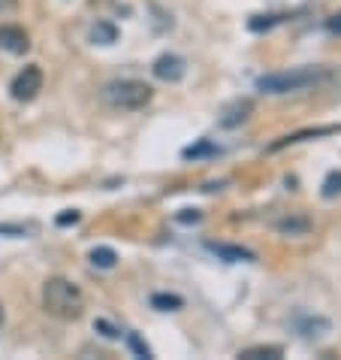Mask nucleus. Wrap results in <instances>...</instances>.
Returning <instances> with one entry per match:
<instances>
[{
    "instance_id": "obj_25",
    "label": "nucleus",
    "mask_w": 341,
    "mask_h": 360,
    "mask_svg": "<svg viewBox=\"0 0 341 360\" xmlns=\"http://www.w3.org/2000/svg\"><path fill=\"white\" fill-rule=\"evenodd\" d=\"M15 0H0V13H6V9H13Z\"/></svg>"
},
{
    "instance_id": "obj_15",
    "label": "nucleus",
    "mask_w": 341,
    "mask_h": 360,
    "mask_svg": "<svg viewBox=\"0 0 341 360\" xmlns=\"http://www.w3.org/2000/svg\"><path fill=\"white\" fill-rule=\"evenodd\" d=\"M299 330H302V336H323L329 330V321H323V318H302L299 321Z\"/></svg>"
},
{
    "instance_id": "obj_19",
    "label": "nucleus",
    "mask_w": 341,
    "mask_h": 360,
    "mask_svg": "<svg viewBox=\"0 0 341 360\" xmlns=\"http://www.w3.org/2000/svg\"><path fill=\"white\" fill-rule=\"evenodd\" d=\"M127 342H130V348H133V352H136L139 357H152V348H148V345H145L136 333H127Z\"/></svg>"
},
{
    "instance_id": "obj_9",
    "label": "nucleus",
    "mask_w": 341,
    "mask_h": 360,
    "mask_svg": "<svg viewBox=\"0 0 341 360\" xmlns=\"http://www.w3.org/2000/svg\"><path fill=\"white\" fill-rule=\"evenodd\" d=\"M208 252H215L220 261L239 264V261H254V252H248L242 245H224V243H208Z\"/></svg>"
},
{
    "instance_id": "obj_21",
    "label": "nucleus",
    "mask_w": 341,
    "mask_h": 360,
    "mask_svg": "<svg viewBox=\"0 0 341 360\" xmlns=\"http://www.w3.org/2000/svg\"><path fill=\"white\" fill-rule=\"evenodd\" d=\"M31 233V227L25 224H0V236H27Z\"/></svg>"
},
{
    "instance_id": "obj_10",
    "label": "nucleus",
    "mask_w": 341,
    "mask_h": 360,
    "mask_svg": "<svg viewBox=\"0 0 341 360\" xmlns=\"http://www.w3.org/2000/svg\"><path fill=\"white\" fill-rule=\"evenodd\" d=\"M338 127H317V131H299V134H290L284 139H278V143L269 148V152H281V148H287V146H296V143H302V139L308 136H326V134H335Z\"/></svg>"
},
{
    "instance_id": "obj_17",
    "label": "nucleus",
    "mask_w": 341,
    "mask_h": 360,
    "mask_svg": "<svg viewBox=\"0 0 341 360\" xmlns=\"http://www.w3.org/2000/svg\"><path fill=\"white\" fill-rule=\"evenodd\" d=\"M218 152V146H212L208 139H203L199 146H190V148H185V158H203V155H215Z\"/></svg>"
},
{
    "instance_id": "obj_13",
    "label": "nucleus",
    "mask_w": 341,
    "mask_h": 360,
    "mask_svg": "<svg viewBox=\"0 0 341 360\" xmlns=\"http://www.w3.org/2000/svg\"><path fill=\"white\" fill-rule=\"evenodd\" d=\"M91 264H94L97 269H115L118 252H115V248H109V245H97L94 252H91Z\"/></svg>"
},
{
    "instance_id": "obj_5",
    "label": "nucleus",
    "mask_w": 341,
    "mask_h": 360,
    "mask_svg": "<svg viewBox=\"0 0 341 360\" xmlns=\"http://www.w3.org/2000/svg\"><path fill=\"white\" fill-rule=\"evenodd\" d=\"M250 115H254V100H250V97H239V100H233V103H227L224 109H220L218 124L224 127V131H233V127L245 124Z\"/></svg>"
},
{
    "instance_id": "obj_2",
    "label": "nucleus",
    "mask_w": 341,
    "mask_h": 360,
    "mask_svg": "<svg viewBox=\"0 0 341 360\" xmlns=\"http://www.w3.org/2000/svg\"><path fill=\"white\" fill-rule=\"evenodd\" d=\"M329 73L320 67H296V70H284V73H269L257 79V88L263 94H290V91H305L320 82H326Z\"/></svg>"
},
{
    "instance_id": "obj_12",
    "label": "nucleus",
    "mask_w": 341,
    "mask_h": 360,
    "mask_svg": "<svg viewBox=\"0 0 341 360\" xmlns=\"http://www.w3.org/2000/svg\"><path fill=\"white\" fill-rule=\"evenodd\" d=\"M242 360H278L284 357V348L281 345H257V348H245V352H239Z\"/></svg>"
},
{
    "instance_id": "obj_22",
    "label": "nucleus",
    "mask_w": 341,
    "mask_h": 360,
    "mask_svg": "<svg viewBox=\"0 0 341 360\" xmlns=\"http://www.w3.org/2000/svg\"><path fill=\"white\" fill-rule=\"evenodd\" d=\"M199 218H203V215H199L196 209H182V212H178V221H182V224H196Z\"/></svg>"
},
{
    "instance_id": "obj_23",
    "label": "nucleus",
    "mask_w": 341,
    "mask_h": 360,
    "mask_svg": "<svg viewBox=\"0 0 341 360\" xmlns=\"http://www.w3.org/2000/svg\"><path fill=\"white\" fill-rule=\"evenodd\" d=\"M79 218H82V215H79V212H76V209H67V212H64V215H58V224H61V227H67V224H76V221H79Z\"/></svg>"
},
{
    "instance_id": "obj_4",
    "label": "nucleus",
    "mask_w": 341,
    "mask_h": 360,
    "mask_svg": "<svg viewBox=\"0 0 341 360\" xmlns=\"http://www.w3.org/2000/svg\"><path fill=\"white\" fill-rule=\"evenodd\" d=\"M39 91H43V70L36 64H27L22 73L13 79V85H9V94H13V100H18V103H31Z\"/></svg>"
},
{
    "instance_id": "obj_8",
    "label": "nucleus",
    "mask_w": 341,
    "mask_h": 360,
    "mask_svg": "<svg viewBox=\"0 0 341 360\" xmlns=\"http://www.w3.org/2000/svg\"><path fill=\"white\" fill-rule=\"evenodd\" d=\"M275 230L284 236H305L311 230V218L305 215H287V218H278L275 221Z\"/></svg>"
},
{
    "instance_id": "obj_11",
    "label": "nucleus",
    "mask_w": 341,
    "mask_h": 360,
    "mask_svg": "<svg viewBox=\"0 0 341 360\" xmlns=\"http://www.w3.org/2000/svg\"><path fill=\"white\" fill-rule=\"evenodd\" d=\"M91 39L97 46H112V43H118V27L112 22H106V18H100L91 27Z\"/></svg>"
},
{
    "instance_id": "obj_1",
    "label": "nucleus",
    "mask_w": 341,
    "mask_h": 360,
    "mask_svg": "<svg viewBox=\"0 0 341 360\" xmlns=\"http://www.w3.org/2000/svg\"><path fill=\"white\" fill-rule=\"evenodd\" d=\"M43 309L52 318H58V321H76L85 312V294L69 278L52 276L43 285Z\"/></svg>"
},
{
    "instance_id": "obj_24",
    "label": "nucleus",
    "mask_w": 341,
    "mask_h": 360,
    "mask_svg": "<svg viewBox=\"0 0 341 360\" xmlns=\"http://www.w3.org/2000/svg\"><path fill=\"white\" fill-rule=\"evenodd\" d=\"M326 27H329V31H333V34H341V13L329 18V22H326Z\"/></svg>"
},
{
    "instance_id": "obj_16",
    "label": "nucleus",
    "mask_w": 341,
    "mask_h": 360,
    "mask_svg": "<svg viewBox=\"0 0 341 360\" xmlns=\"http://www.w3.org/2000/svg\"><path fill=\"white\" fill-rule=\"evenodd\" d=\"M320 194L326 200H335L341 194V169H333L326 179H323V188H320Z\"/></svg>"
},
{
    "instance_id": "obj_18",
    "label": "nucleus",
    "mask_w": 341,
    "mask_h": 360,
    "mask_svg": "<svg viewBox=\"0 0 341 360\" xmlns=\"http://www.w3.org/2000/svg\"><path fill=\"white\" fill-rule=\"evenodd\" d=\"M272 25H275V15H254V18L248 22L250 31H269Z\"/></svg>"
},
{
    "instance_id": "obj_26",
    "label": "nucleus",
    "mask_w": 341,
    "mask_h": 360,
    "mask_svg": "<svg viewBox=\"0 0 341 360\" xmlns=\"http://www.w3.org/2000/svg\"><path fill=\"white\" fill-rule=\"evenodd\" d=\"M0 324H4V306H0Z\"/></svg>"
},
{
    "instance_id": "obj_20",
    "label": "nucleus",
    "mask_w": 341,
    "mask_h": 360,
    "mask_svg": "<svg viewBox=\"0 0 341 360\" xmlns=\"http://www.w3.org/2000/svg\"><path fill=\"white\" fill-rule=\"evenodd\" d=\"M94 330H97V333H103L106 339H118V336H121V330L112 327L109 321H103V318H100V321H94Z\"/></svg>"
},
{
    "instance_id": "obj_3",
    "label": "nucleus",
    "mask_w": 341,
    "mask_h": 360,
    "mask_svg": "<svg viewBox=\"0 0 341 360\" xmlns=\"http://www.w3.org/2000/svg\"><path fill=\"white\" fill-rule=\"evenodd\" d=\"M103 97L115 109H142L152 103L154 88L142 82V79H115V82H109L103 88Z\"/></svg>"
},
{
    "instance_id": "obj_6",
    "label": "nucleus",
    "mask_w": 341,
    "mask_h": 360,
    "mask_svg": "<svg viewBox=\"0 0 341 360\" xmlns=\"http://www.w3.org/2000/svg\"><path fill=\"white\" fill-rule=\"evenodd\" d=\"M0 49L9 55H25L31 49V37L18 25H0Z\"/></svg>"
},
{
    "instance_id": "obj_14",
    "label": "nucleus",
    "mask_w": 341,
    "mask_h": 360,
    "mask_svg": "<svg viewBox=\"0 0 341 360\" xmlns=\"http://www.w3.org/2000/svg\"><path fill=\"white\" fill-rule=\"evenodd\" d=\"M152 306L157 309V312H178V309L185 306V300L178 294H154L152 297Z\"/></svg>"
},
{
    "instance_id": "obj_7",
    "label": "nucleus",
    "mask_w": 341,
    "mask_h": 360,
    "mask_svg": "<svg viewBox=\"0 0 341 360\" xmlns=\"http://www.w3.org/2000/svg\"><path fill=\"white\" fill-rule=\"evenodd\" d=\"M185 73H187V64L178 55H160L154 61V76L163 79V82H182Z\"/></svg>"
}]
</instances>
